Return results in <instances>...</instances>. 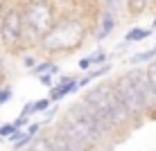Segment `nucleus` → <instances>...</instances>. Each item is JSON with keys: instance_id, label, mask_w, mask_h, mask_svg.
<instances>
[{"instance_id": "obj_1", "label": "nucleus", "mask_w": 156, "mask_h": 151, "mask_svg": "<svg viewBox=\"0 0 156 151\" xmlns=\"http://www.w3.org/2000/svg\"><path fill=\"white\" fill-rule=\"evenodd\" d=\"M100 0H77L73 5L59 7V16L52 25V29L41 39L39 52L48 57H59V54H73L79 47H84V43L88 36H93L95 32V18L102 5H95Z\"/></svg>"}, {"instance_id": "obj_2", "label": "nucleus", "mask_w": 156, "mask_h": 151, "mask_svg": "<svg viewBox=\"0 0 156 151\" xmlns=\"http://www.w3.org/2000/svg\"><path fill=\"white\" fill-rule=\"evenodd\" d=\"M82 99L90 106V108L98 111L100 115L120 133L122 140H127L133 129H140L138 120L131 115V111L127 108V104L122 101V97L118 95V88H115L113 79H104L102 84L93 86L90 90H86L82 95Z\"/></svg>"}, {"instance_id": "obj_3", "label": "nucleus", "mask_w": 156, "mask_h": 151, "mask_svg": "<svg viewBox=\"0 0 156 151\" xmlns=\"http://www.w3.org/2000/svg\"><path fill=\"white\" fill-rule=\"evenodd\" d=\"M55 129H57V131L61 133V136L66 138L70 144H75V147L82 149V151H100V149L111 151V147H106V144L102 142V140L95 136V133L90 131V129L86 126L79 117H75L70 111H63L61 115H59Z\"/></svg>"}, {"instance_id": "obj_4", "label": "nucleus", "mask_w": 156, "mask_h": 151, "mask_svg": "<svg viewBox=\"0 0 156 151\" xmlns=\"http://www.w3.org/2000/svg\"><path fill=\"white\" fill-rule=\"evenodd\" d=\"M23 32H25V16H23L20 0H18V2L7 5V9L0 16V45L7 54L12 57L23 54V50H20Z\"/></svg>"}, {"instance_id": "obj_5", "label": "nucleus", "mask_w": 156, "mask_h": 151, "mask_svg": "<svg viewBox=\"0 0 156 151\" xmlns=\"http://www.w3.org/2000/svg\"><path fill=\"white\" fill-rule=\"evenodd\" d=\"M25 16V25L34 32L39 39L48 34L59 16V5L55 0H20Z\"/></svg>"}, {"instance_id": "obj_6", "label": "nucleus", "mask_w": 156, "mask_h": 151, "mask_svg": "<svg viewBox=\"0 0 156 151\" xmlns=\"http://www.w3.org/2000/svg\"><path fill=\"white\" fill-rule=\"evenodd\" d=\"M113 81H115L118 95L122 97V101H125L127 108L131 111V115L136 117L138 124L143 126V124L149 120V111H147V104H145V99H143L140 90H138L136 81L131 79L129 72H122V74H118V77H113Z\"/></svg>"}, {"instance_id": "obj_7", "label": "nucleus", "mask_w": 156, "mask_h": 151, "mask_svg": "<svg viewBox=\"0 0 156 151\" xmlns=\"http://www.w3.org/2000/svg\"><path fill=\"white\" fill-rule=\"evenodd\" d=\"M129 74H131V79L136 81L145 104H147L149 120H156V88L152 86V81H149V77H147V68H138L136 66L133 70H129Z\"/></svg>"}, {"instance_id": "obj_8", "label": "nucleus", "mask_w": 156, "mask_h": 151, "mask_svg": "<svg viewBox=\"0 0 156 151\" xmlns=\"http://www.w3.org/2000/svg\"><path fill=\"white\" fill-rule=\"evenodd\" d=\"M118 25V14L113 9H106V7H100L98 12V18H95V32H93V39L95 41H104L106 36L111 34V32L115 29Z\"/></svg>"}, {"instance_id": "obj_9", "label": "nucleus", "mask_w": 156, "mask_h": 151, "mask_svg": "<svg viewBox=\"0 0 156 151\" xmlns=\"http://www.w3.org/2000/svg\"><path fill=\"white\" fill-rule=\"evenodd\" d=\"M79 79L75 77V74H63L61 77V81H59L57 86H52L50 88V99L52 101H59V99H63L66 95H70V93H75V90H79Z\"/></svg>"}, {"instance_id": "obj_10", "label": "nucleus", "mask_w": 156, "mask_h": 151, "mask_svg": "<svg viewBox=\"0 0 156 151\" xmlns=\"http://www.w3.org/2000/svg\"><path fill=\"white\" fill-rule=\"evenodd\" d=\"M43 136L48 138V142L52 144V149L55 151H82V149H77L75 144H70L66 138L61 136V133L57 131V129H50V131H43Z\"/></svg>"}, {"instance_id": "obj_11", "label": "nucleus", "mask_w": 156, "mask_h": 151, "mask_svg": "<svg viewBox=\"0 0 156 151\" xmlns=\"http://www.w3.org/2000/svg\"><path fill=\"white\" fill-rule=\"evenodd\" d=\"M125 9L129 18H138L149 9V0H125Z\"/></svg>"}, {"instance_id": "obj_12", "label": "nucleus", "mask_w": 156, "mask_h": 151, "mask_svg": "<svg viewBox=\"0 0 156 151\" xmlns=\"http://www.w3.org/2000/svg\"><path fill=\"white\" fill-rule=\"evenodd\" d=\"M156 59V47L152 50H143V52H136V54L129 57V63L131 66H138V63H145V61H154Z\"/></svg>"}, {"instance_id": "obj_13", "label": "nucleus", "mask_w": 156, "mask_h": 151, "mask_svg": "<svg viewBox=\"0 0 156 151\" xmlns=\"http://www.w3.org/2000/svg\"><path fill=\"white\" fill-rule=\"evenodd\" d=\"M149 34H152V29H145V27H133V29H129L127 34H125V43H136V41H143V39H147Z\"/></svg>"}, {"instance_id": "obj_14", "label": "nucleus", "mask_w": 156, "mask_h": 151, "mask_svg": "<svg viewBox=\"0 0 156 151\" xmlns=\"http://www.w3.org/2000/svg\"><path fill=\"white\" fill-rule=\"evenodd\" d=\"M36 136H32L30 131H25V133H20L18 136V140L12 144V151H23V149H27L30 144H32V140H34Z\"/></svg>"}, {"instance_id": "obj_15", "label": "nucleus", "mask_w": 156, "mask_h": 151, "mask_svg": "<svg viewBox=\"0 0 156 151\" xmlns=\"http://www.w3.org/2000/svg\"><path fill=\"white\" fill-rule=\"evenodd\" d=\"M30 149H32V151H55V149H52V144L48 142V138L43 136V133H39V136L32 140Z\"/></svg>"}, {"instance_id": "obj_16", "label": "nucleus", "mask_w": 156, "mask_h": 151, "mask_svg": "<svg viewBox=\"0 0 156 151\" xmlns=\"http://www.w3.org/2000/svg\"><path fill=\"white\" fill-rule=\"evenodd\" d=\"M16 131H20V129L16 126V122H7V124H0V138H9V136H14Z\"/></svg>"}, {"instance_id": "obj_17", "label": "nucleus", "mask_w": 156, "mask_h": 151, "mask_svg": "<svg viewBox=\"0 0 156 151\" xmlns=\"http://www.w3.org/2000/svg\"><path fill=\"white\" fill-rule=\"evenodd\" d=\"M7 81V63H5V50L0 45V86H5Z\"/></svg>"}, {"instance_id": "obj_18", "label": "nucleus", "mask_w": 156, "mask_h": 151, "mask_svg": "<svg viewBox=\"0 0 156 151\" xmlns=\"http://www.w3.org/2000/svg\"><path fill=\"white\" fill-rule=\"evenodd\" d=\"M106 52L104 50H98V52H93V54H90V61H93V66H104L106 63Z\"/></svg>"}, {"instance_id": "obj_19", "label": "nucleus", "mask_w": 156, "mask_h": 151, "mask_svg": "<svg viewBox=\"0 0 156 151\" xmlns=\"http://www.w3.org/2000/svg\"><path fill=\"white\" fill-rule=\"evenodd\" d=\"M12 99V86H0V106Z\"/></svg>"}, {"instance_id": "obj_20", "label": "nucleus", "mask_w": 156, "mask_h": 151, "mask_svg": "<svg viewBox=\"0 0 156 151\" xmlns=\"http://www.w3.org/2000/svg\"><path fill=\"white\" fill-rule=\"evenodd\" d=\"M50 104H52V99H50V97H45V99L34 101V108H36V113H45L48 108H50Z\"/></svg>"}, {"instance_id": "obj_21", "label": "nucleus", "mask_w": 156, "mask_h": 151, "mask_svg": "<svg viewBox=\"0 0 156 151\" xmlns=\"http://www.w3.org/2000/svg\"><path fill=\"white\" fill-rule=\"evenodd\" d=\"M147 77H149V81H152V86L156 88V59H154V61H149V66H147Z\"/></svg>"}, {"instance_id": "obj_22", "label": "nucleus", "mask_w": 156, "mask_h": 151, "mask_svg": "<svg viewBox=\"0 0 156 151\" xmlns=\"http://www.w3.org/2000/svg\"><path fill=\"white\" fill-rule=\"evenodd\" d=\"M36 108H34V101H27V104L23 106V111H20V115H25V117H30V115H34Z\"/></svg>"}, {"instance_id": "obj_23", "label": "nucleus", "mask_w": 156, "mask_h": 151, "mask_svg": "<svg viewBox=\"0 0 156 151\" xmlns=\"http://www.w3.org/2000/svg\"><path fill=\"white\" fill-rule=\"evenodd\" d=\"M52 74H55V72H45V74H41L39 81H41L43 86H48V88H52V86H55V84H52Z\"/></svg>"}, {"instance_id": "obj_24", "label": "nucleus", "mask_w": 156, "mask_h": 151, "mask_svg": "<svg viewBox=\"0 0 156 151\" xmlns=\"http://www.w3.org/2000/svg\"><path fill=\"white\" fill-rule=\"evenodd\" d=\"M23 66L32 70V68H34V66H36V59H34V57H32V54H25V57H23Z\"/></svg>"}, {"instance_id": "obj_25", "label": "nucleus", "mask_w": 156, "mask_h": 151, "mask_svg": "<svg viewBox=\"0 0 156 151\" xmlns=\"http://www.w3.org/2000/svg\"><path fill=\"white\" fill-rule=\"evenodd\" d=\"M93 66V61H90V57H84V59H79V68L86 70V68H90Z\"/></svg>"}, {"instance_id": "obj_26", "label": "nucleus", "mask_w": 156, "mask_h": 151, "mask_svg": "<svg viewBox=\"0 0 156 151\" xmlns=\"http://www.w3.org/2000/svg\"><path fill=\"white\" fill-rule=\"evenodd\" d=\"M16 126H18V129L27 126V117H25V115H18V117H16Z\"/></svg>"}, {"instance_id": "obj_27", "label": "nucleus", "mask_w": 156, "mask_h": 151, "mask_svg": "<svg viewBox=\"0 0 156 151\" xmlns=\"http://www.w3.org/2000/svg\"><path fill=\"white\" fill-rule=\"evenodd\" d=\"M5 9H7V0H0V16H2Z\"/></svg>"}, {"instance_id": "obj_28", "label": "nucleus", "mask_w": 156, "mask_h": 151, "mask_svg": "<svg viewBox=\"0 0 156 151\" xmlns=\"http://www.w3.org/2000/svg\"><path fill=\"white\" fill-rule=\"evenodd\" d=\"M152 9H154V12H156V0H154V2H152Z\"/></svg>"}, {"instance_id": "obj_29", "label": "nucleus", "mask_w": 156, "mask_h": 151, "mask_svg": "<svg viewBox=\"0 0 156 151\" xmlns=\"http://www.w3.org/2000/svg\"><path fill=\"white\" fill-rule=\"evenodd\" d=\"M154 47H156V45H154Z\"/></svg>"}]
</instances>
